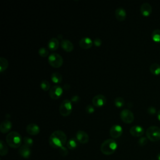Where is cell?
<instances>
[{
    "label": "cell",
    "instance_id": "obj_21",
    "mask_svg": "<svg viewBox=\"0 0 160 160\" xmlns=\"http://www.w3.org/2000/svg\"><path fill=\"white\" fill-rule=\"evenodd\" d=\"M51 78L52 81L56 84H59V83L61 82V81L62 80V75L58 72H54L52 73V74L51 76Z\"/></svg>",
    "mask_w": 160,
    "mask_h": 160
},
{
    "label": "cell",
    "instance_id": "obj_16",
    "mask_svg": "<svg viewBox=\"0 0 160 160\" xmlns=\"http://www.w3.org/2000/svg\"><path fill=\"white\" fill-rule=\"evenodd\" d=\"M140 11L143 16H148L152 12V6L148 2H144L141 5Z\"/></svg>",
    "mask_w": 160,
    "mask_h": 160
},
{
    "label": "cell",
    "instance_id": "obj_38",
    "mask_svg": "<svg viewBox=\"0 0 160 160\" xmlns=\"http://www.w3.org/2000/svg\"><path fill=\"white\" fill-rule=\"evenodd\" d=\"M157 118L160 121V109L158 111V115H157Z\"/></svg>",
    "mask_w": 160,
    "mask_h": 160
},
{
    "label": "cell",
    "instance_id": "obj_6",
    "mask_svg": "<svg viewBox=\"0 0 160 160\" xmlns=\"http://www.w3.org/2000/svg\"><path fill=\"white\" fill-rule=\"evenodd\" d=\"M48 62L51 66L58 68L62 65L63 59L60 54L54 52L49 55Z\"/></svg>",
    "mask_w": 160,
    "mask_h": 160
},
{
    "label": "cell",
    "instance_id": "obj_18",
    "mask_svg": "<svg viewBox=\"0 0 160 160\" xmlns=\"http://www.w3.org/2000/svg\"><path fill=\"white\" fill-rule=\"evenodd\" d=\"M12 128V122L8 119L4 120L0 124V131L2 133H6Z\"/></svg>",
    "mask_w": 160,
    "mask_h": 160
},
{
    "label": "cell",
    "instance_id": "obj_28",
    "mask_svg": "<svg viewBox=\"0 0 160 160\" xmlns=\"http://www.w3.org/2000/svg\"><path fill=\"white\" fill-rule=\"evenodd\" d=\"M38 54L41 57H43V58L47 57L49 55V50L44 47L40 48L38 50Z\"/></svg>",
    "mask_w": 160,
    "mask_h": 160
},
{
    "label": "cell",
    "instance_id": "obj_25",
    "mask_svg": "<svg viewBox=\"0 0 160 160\" xmlns=\"http://www.w3.org/2000/svg\"><path fill=\"white\" fill-rule=\"evenodd\" d=\"M151 38L154 41L160 42V29H156L153 30V31L152 32Z\"/></svg>",
    "mask_w": 160,
    "mask_h": 160
},
{
    "label": "cell",
    "instance_id": "obj_11",
    "mask_svg": "<svg viewBox=\"0 0 160 160\" xmlns=\"http://www.w3.org/2000/svg\"><path fill=\"white\" fill-rule=\"evenodd\" d=\"M76 139L80 143L86 144L89 141V136L85 131L79 130L76 134Z\"/></svg>",
    "mask_w": 160,
    "mask_h": 160
},
{
    "label": "cell",
    "instance_id": "obj_5",
    "mask_svg": "<svg viewBox=\"0 0 160 160\" xmlns=\"http://www.w3.org/2000/svg\"><path fill=\"white\" fill-rule=\"evenodd\" d=\"M72 109V106L71 101L68 99H64L61 102L59 107V113L62 116H69L71 113Z\"/></svg>",
    "mask_w": 160,
    "mask_h": 160
},
{
    "label": "cell",
    "instance_id": "obj_32",
    "mask_svg": "<svg viewBox=\"0 0 160 160\" xmlns=\"http://www.w3.org/2000/svg\"><path fill=\"white\" fill-rule=\"evenodd\" d=\"M59 153L61 156H67V154H68V150L66 148H65L64 146L61 148L59 149Z\"/></svg>",
    "mask_w": 160,
    "mask_h": 160
},
{
    "label": "cell",
    "instance_id": "obj_37",
    "mask_svg": "<svg viewBox=\"0 0 160 160\" xmlns=\"http://www.w3.org/2000/svg\"><path fill=\"white\" fill-rule=\"evenodd\" d=\"M64 89H65L66 90H68V89H69V88H70V86H69V84H65L64 85Z\"/></svg>",
    "mask_w": 160,
    "mask_h": 160
},
{
    "label": "cell",
    "instance_id": "obj_1",
    "mask_svg": "<svg viewBox=\"0 0 160 160\" xmlns=\"http://www.w3.org/2000/svg\"><path fill=\"white\" fill-rule=\"evenodd\" d=\"M67 141V136L66 134L61 131L57 130L54 131L49 138V143L52 148H61L64 146Z\"/></svg>",
    "mask_w": 160,
    "mask_h": 160
},
{
    "label": "cell",
    "instance_id": "obj_39",
    "mask_svg": "<svg viewBox=\"0 0 160 160\" xmlns=\"http://www.w3.org/2000/svg\"><path fill=\"white\" fill-rule=\"evenodd\" d=\"M157 159L158 160H160V152H159L157 155Z\"/></svg>",
    "mask_w": 160,
    "mask_h": 160
},
{
    "label": "cell",
    "instance_id": "obj_40",
    "mask_svg": "<svg viewBox=\"0 0 160 160\" xmlns=\"http://www.w3.org/2000/svg\"><path fill=\"white\" fill-rule=\"evenodd\" d=\"M62 36L61 34H59V35H58V38H60V39H61V40H62Z\"/></svg>",
    "mask_w": 160,
    "mask_h": 160
},
{
    "label": "cell",
    "instance_id": "obj_19",
    "mask_svg": "<svg viewBox=\"0 0 160 160\" xmlns=\"http://www.w3.org/2000/svg\"><path fill=\"white\" fill-rule=\"evenodd\" d=\"M115 17L118 21H124L126 17V11L122 8H118L115 10Z\"/></svg>",
    "mask_w": 160,
    "mask_h": 160
},
{
    "label": "cell",
    "instance_id": "obj_34",
    "mask_svg": "<svg viewBox=\"0 0 160 160\" xmlns=\"http://www.w3.org/2000/svg\"><path fill=\"white\" fill-rule=\"evenodd\" d=\"M93 44H94L96 46L99 47V46H100L101 45V44H102V41H101V39L100 38H95V39H94V41H93Z\"/></svg>",
    "mask_w": 160,
    "mask_h": 160
},
{
    "label": "cell",
    "instance_id": "obj_29",
    "mask_svg": "<svg viewBox=\"0 0 160 160\" xmlns=\"http://www.w3.org/2000/svg\"><path fill=\"white\" fill-rule=\"evenodd\" d=\"M40 86L43 91H48L50 88V83L47 80H42L41 82Z\"/></svg>",
    "mask_w": 160,
    "mask_h": 160
},
{
    "label": "cell",
    "instance_id": "obj_7",
    "mask_svg": "<svg viewBox=\"0 0 160 160\" xmlns=\"http://www.w3.org/2000/svg\"><path fill=\"white\" fill-rule=\"evenodd\" d=\"M120 117L121 120L125 123H131L134 119L133 112L128 109H122L120 112Z\"/></svg>",
    "mask_w": 160,
    "mask_h": 160
},
{
    "label": "cell",
    "instance_id": "obj_12",
    "mask_svg": "<svg viewBox=\"0 0 160 160\" xmlns=\"http://www.w3.org/2000/svg\"><path fill=\"white\" fill-rule=\"evenodd\" d=\"M93 41L89 37H84L81 38L79 41V46L84 49H88L92 47Z\"/></svg>",
    "mask_w": 160,
    "mask_h": 160
},
{
    "label": "cell",
    "instance_id": "obj_10",
    "mask_svg": "<svg viewBox=\"0 0 160 160\" xmlns=\"http://www.w3.org/2000/svg\"><path fill=\"white\" fill-rule=\"evenodd\" d=\"M106 102V97L101 94L94 96L92 98V104L96 107H101L104 105Z\"/></svg>",
    "mask_w": 160,
    "mask_h": 160
},
{
    "label": "cell",
    "instance_id": "obj_22",
    "mask_svg": "<svg viewBox=\"0 0 160 160\" xmlns=\"http://www.w3.org/2000/svg\"><path fill=\"white\" fill-rule=\"evenodd\" d=\"M150 71L154 75H158L160 74V65L158 63H152L149 68Z\"/></svg>",
    "mask_w": 160,
    "mask_h": 160
},
{
    "label": "cell",
    "instance_id": "obj_33",
    "mask_svg": "<svg viewBox=\"0 0 160 160\" xmlns=\"http://www.w3.org/2000/svg\"><path fill=\"white\" fill-rule=\"evenodd\" d=\"M85 109H86V111L89 114H91V113L94 112V108L93 106H92L91 104H88L86 106Z\"/></svg>",
    "mask_w": 160,
    "mask_h": 160
},
{
    "label": "cell",
    "instance_id": "obj_35",
    "mask_svg": "<svg viewBox=\"0 0 160 160\" xmlns=\"http://www.w3.org/2000/svg\"><path fill=\"white\" fill-rule=\"evenodd\" d=\"M147 111L149 114H154L156 112V109L154 106H149Z\"/></svg>",
    "mask_w": 160,
    "mask_h": 160
},
{
    "label": "cell",
    "instance_id": "obj_14",
    "mask_svg": "<svg viewBox=\"0 0 160 160\" xmlns=\"http://www.w3.org/2000/svg\"><path fill=\"white\" fill-rule=\"evenodd\" d=\"M26 131L30 135H37L40 132V128L38 124L35 123H30L26 126Z\"/></svg>",
    "mask_w": 160,
    "mask_h": 160
},
{
    "label": "cell",
    "instance_id": "obj_23",
    "mask_svg": "<svg viewBox=\"0 0 160 160\" xmlns=\"http://www.w3.org/2000/svg\"><path fill=\"white\" fill-rule=\"evenodd\" d=\"M66 146H67V148L69 149H74L77 148L78 146V141L75 138H71L69 139L67 143H66Z\"/></svg>",
    "mask_w": 160,
    "mask_h": 160
},
{
    "label": "cell",
    "instance_id": "obj_9",
    "mask_svg": "<svg viewBox=\"0 0 160 160\" xmlns=\"http://www.w3.org/2000/svg\"><path fill=\"white\" fill-rule=\"evenodd\" d=\"M122 133V128L119 124H114L109 130L110 136L112 138H118L121 136Z\"/></svg>",
    "mask_w": 160,
    "mask_h": 160
},
{
    "label": "cell",
    "instance_id": "obj_4",
    "mask_svg": "<svg viewBox=\"0 0 160 160\" xmlns=\"http://www.w3.org/2000/svg\"><path fill=\"white\" fill-rule=\"evenodd\" d=\"M146 134L148 139L151 141H158L160 140V128L156 126H151L147 129Z\"/></svg>",
    "mask_w": 160,
    "mask_h": 160
},
{
    "label": "cell",
    "instance_id": "obj_8",
    "mask_svg": "<svg viewBox=\"0 0 160 160\" xmlns=\"http://www.w3.org/2000/svg\"><path fill=\"white\" fill-rule=\"evenodd\" d=\"M63 92V89L59 85H54L51 88L49 91V96L51 99L56 100L59 99Z\"/></svg>",
    "mask_w": 160,
    "mask_h": 160
},
{
    "label": "cell",
    "instance_id": "obj_31",
    "mask_svg": "<svg viewBox=\"0 0 160 160\" xmlns=\"http://www.w3.org/2000/svg\"><path fill=\"white\" fill-rule=\"evenodd\" d=\"M147 143H148V138L147 137L142 136V137L140 138L138 140V144L141 146L146 145Z\"/></svg>",
    "mask_w": 160,
    "mask_h": 160
},
{
    "label": "cell",
    "instance_id": "obj_2",
    "mask_svg": "<svg viewBox=\"0 0 160 160\" xmlns=\"http://www.w3.org/2000/svg\"><path fill=\"white\" fill-rule=\"evenodd\" d=\"M7 144L12 148L20 147L22 142V138L20 134L16 131H11L8 134L6 138Z\"/></svg>",
    "mask_w": 160,
    "mask_h": 160
},
{
    "label": "cell",
    "instance_id": "obj_24",
    "mask_svg": "<svg viewBox=\"0 0 160 160\" xmlns=\"http://www.w3.org/2000/svg\"><path fill=\"white\" fill-rule=\"evenodd\" d=\"M8 152V148L5 142L2 141H0V154L1 156H5Z\"/></svg>",
    "mask_w": 160,
    "mask_h": 160
},
{
    "label": "cell",
    "instance_id": "obj_15",
    "mask_svg": "<svg viewBox=\"0 0 160 160\" xmlns=\"http://www.w3.org/2000/svg\"><path fill=\"white\" fill-rule=\"evenodd\" d=\"M19 154L24 158L28 159L31 156V150L29 147L27 146L25 144L21 145L19 149Z\"/></svg>",
    "mask_w": 160,
    "mask_h": 160
},
{
    "label": "cell",
    "instance_id": "obj_27",
    "mask_svg": "<svg viewBox=\"0 0 160 160\" xmlns=\"http://www.w3.org/2000/svg\"><path fill=\"white\" fill-rule=\"evenodd\" d=\"M114 103L116 107L121 108L124 105L125 101L124 98H122V97H117L115 98L114 101Z\"/></svg>",
    "mask_w": 160,
    "mask_h": 160
},
{
    "label": "cell",
    "instance_id": "obj_20",
    "mask_svg": "<svg viewBox=\"0 0 160 160\" xmlns=\"http://www.w3.org/2000/svg\"><path fill=\"white\" fill-rule=\"evenodd\" d=\"M59 46V41L58 38H52L50 39L48 43V46L49 49L51 51H55L56 50Z\"/></svg>",
    "mask_w": 160,
    "mask_h": 160
},
{
    "label": "cell",
    "instance_id": "obj_30",
    "mask_svg": "<svg viewBox=\"0 0 160 160\" xmlns=\"http://www.w3.org/2000/svg\"><path fill=\"white\" fill-rule=\"evenodd\" d=\"M23 142H24V144L31 148L33 145L34 142H33V140L32 138H31L28 136H26L23 138Z\"/></svg>",
    "mask_w": 160,
    "mask_h": 160
},
{
    "label": "cell",
    "instance_id": "obj_36",
    "mask_svg": "<svg viewBox=\"0 0 160 160\" xmlns=\"http://www.w3.org/2000/svg\"><path fill=\"white\" fill-rule=\"evenodd\" d=\"M79 99H80V98H79V96H78V95H74V96L71 98V101H72V102H78V101L79 100Z\"/></svg>",
    "mask_w": 160,
    "mask_h": 160
},
{
    "label": "cell",
    "instance_id": "obj_3",
    "mask_svg": "<svg viewBox=\"0 0 160 160\" xmlns=\"http://www.w3.org/2000/svg\"><path fill=\"white\" fill-rule=\"evenodd\" d=\"M118 148L116 141L112 139H108L105 140L101 146V151L102 154L106 155H111L113 154Z\"/></svg>",
    "mask_w": 160,
    "mask_h": 160
},
{
    "label": "cell",
    "instance_id": "obj_26",
    "mask_svg": "<svg viewBox=\"0 0 160 160\" xmlns=\"http://www.w3.org/2000/svg\"><path fill=\"white\" fill-rule=\"evenodd\" d=\"M8 67V61L4 58H0V72H2L5 71Z\"/></svg>",
    "mask_w": 160,
    "mask_h": 160
},
{
    "label": "cell",
    "instance_id": "obj_17",
    "mask_svg": "<svg viewBox=\"0 0 160 160\" xmlns=\"http://www.w3.org/2000/svg\"><path fill=\"white\" fill-rule=\"evenodd\" d=\"M61 46L62 48L66 52H71L74 49L73 44L69 40L66 39L61 40Z\"/></svg>",
    "mask_w": 160,
    "mask_h": 160
},
{
    "label": "cell",
    "instance_id": "obj_13",
    "mask_svg": "<svg viewBox=\"0 0 160 160\" xmlns=\"http://www.w3.org/2000/svg\"><path fill=\"white\" fill-rule=\"evenodd\" d=\"M130 134L135 137H140L143 135L144 132V128L139 125H135L132 126L129 129Z\"/></svg>",
    "mask_w": 160,
    "mask_h": 160
}]
</instances>
